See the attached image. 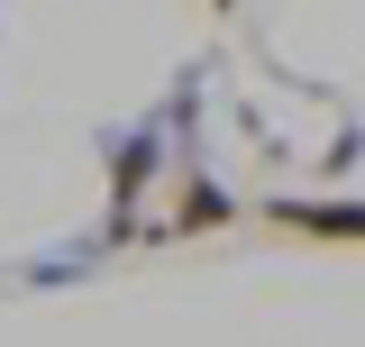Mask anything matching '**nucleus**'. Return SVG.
Returning <instances> with one entry per match:
<instances>
[{"instance_id": "obj_3", "label": "nucleus", "mask_w": 365, "mask_h": 347, "mask_svg": "<svg viewBox=\"0 0 365 347\" xmlns=\"http://www.w3.org/2000/svg\"><path fill=\"white\" fill-rule=\"evenodd\" d=\"M210 9H228V0H210Z\"/></svg>"}, {"instance_id": "obj_1", "label": "nucleus", "mask_w": 365, "mask_h": 347, "mask_svg": "<svg viewBox=\"0 0 365 347\" xmlns=\"http://www.w3.org/2000/svg\"><path fill=\"white\" fill-rule=\"evenodd\" d=\"M265 228H292V238H329V247H356V201H265Z\"/></svg>"}, {"instance_id": "obj_2", "label": "nucleus", "mask_w": 365, "mask_h": 347, "mask_svg": "<svg viewBox=\"0 0 365 347\" xmlns=\"http://www.w3.org/2000/svg\"><path fill=\"white\" fill-rule=\"evenodd\" d=\"M228 219H237V201H228L220 183L182 174V192H174V228H182V238H210V228H228Z\"/></svg>"}]
</instances>
